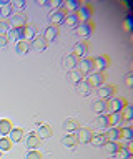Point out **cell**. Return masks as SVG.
Instances as JSON below:
<instances>
[{
	"label": "cell",
	"instance_id": "44",
	"mask_svg": "<svg viewBox=\"0 0 133 159\" xmlns=\"http://www.w3.org/2000/svg\"><path fill=\"white\" fill-rule=\"evenodd\" d=\"M125 83H126V86H133V75H131V73H128V75H126Z\"/></svg>",
	"mask_w": 133,
	"mask_h": 159
},
{
	"label": "cell",
	"instance_id": "26",
	"mask_svg": "<svg viewBox=\"0 0 133 159\" xmlns=\"http://www.w3.org/2000/svg\"><path fill=\"white\" fill-rule=\"evenodd\" d=\"M7 37H8V40H18V42H22L23 40V28H10L7 32Z\"/></svg>",
	"mask_w": 133,
	"mask_h": 159
},
{
	"label": "cell",
	"instance_id": "40",
	"mask_svg": "<svg viewBox=\"0 0 133 159\" xmlns=\"http://www.w3.org/2000/svg\"><path fill=\"white\" fill-rule=\"evenodd\" d=\"M10 22L8 20H0V35H5L8 30H10Z\"/></svg>",
	"mask_w": 133,
	"mask_h": 159
},
{
	"label": "cell",
	"instance_id": "41",
	"mask_svg": "<svg viewBox=\"0 0 133 159\" xmlns=\"http://www.w3.org/2000/svg\"><path fill=\"white\" fill-rule=\"evenodd\" d=\"M25 159H42V152L37 151V149H33V151H28Z\"/></svg>",
	"mask_w": 133,
	"mask_h": 159
},
{
	"label": "cell",
	"instance_id": "46",
	"mask_svg": "<svg viewBox=\"0 0 133 159\" xmlns=\"http://www.w3.org/2000/svg\"><path fill=\"white\" fill-rule=\"evenodd\" d=\"M47 2L48 0H37V5L38 7H47Z\"/></svg>",
	"mask_w": 133,
	"mask_h": 159
},
{
	"label": "cell",
	"instance_id": "36",
	"mask_svg": "<svg viewBox=\"0 0 133 159\" xmlns=\"http://www.w3.org/2000/svg\"><path fill=\"white\" fill-rule=\"evenodd\" d=\"M12 141L8 138H5V136H2L0 138V151H10L12 149Z\"/></svg>",
	"mask_w": 133,
	"mask_h": 159
},
{
	"label": "cell",
	"instance_id": "11",
	"mask_svg": "<svg viewBox=\"0 0 133 159\" xmlns=\"http://www.w3.org/2000/svg\"><path fill=\"white\" fill-rule=\"evenodd\" d=\"M107 119H108V128H121L123 124L121 113H107Z\"/></svg>",
	"mask_w": 133,
	"mask_h": 159
},
{
	"label": "cell",
	"instance_id": "9",
	"mask_svg": "<svg viewBox=\"0 0 133 159\" xmlns=\"http://www.w3.org/2000/svg\"><path fill=\"white\" fill-rule=\"evenodd\" d=\"M8 22H10L12 28H23L27 25V15L25 13H13L8 18Z\"/></svg>",
	"mask_w": 133,
	"mask_h": 159
},
{
	"label": "cell",
	"instance_id": "6",
	"mask_svg": "<svg viewBox=\"0 0 133 159\" xmlns=\"http://www.w3.org/2000/svg\"><path fill=\"white\" fill-rule=\"evenodd\" d=\"M87 81L92 84V88H98V86H102V84L107 83V75L105 73H95V71H92L90 75H88Z\"/></svg>",
	"mask_w": 133,
	"mask_h": 159
},
{
	"label": "cell",
	"instance_id": "8",
	"mask_svg": "<svg viewBox=\"0 0 133 159\" xmlns=\"http://www.w3.org/2000/svg\"><path fill=\"white\" fill-rule=\"evenodd\" d=\"M78 73L82 75H90L92 71H93V58H88V57H85V58H82L80 60V63H78V70H77Z\"/></svg>",
	"mask_w": 133,
	"mask_h": 159
},
{
	"label": "cell",
	"instance_id": "20",
	"mask_svg": "<svg viewBox=\"0 0 133 159\" xmlns=\"http://www.w3.org/2000/svg\"><path fill=\"white\" fill-rule=\"evenodd\" d=\"M92 109L97 114H107V101L105 99H97V101H93Z\"/></svg>",
	"mask_w": 133,
	"mask_h": 159
},
{
	"label": "cell",
	"instance_id": "39",
	"mask_svg": "<svg viewBox=\"0 0 133 159\" xmlns=\"http://www.w3.org/2000/svg\"><path fill=\"white\" fill-rule=\"evenodd\" d=\"M62 5H63L62 0H48L47 2V7H50L52 12L53 10H62Z\"/></svg>",
	"mask_w": 133,
	"mask_h": 159
},
{
	"label": "cell",
	"instance_id": "2",
	"mask_svg": "<svg viewBox=\"0 0 133 159\" xmlns=\"http://www.w3.org/2000/svg\"><path fill=\"white\" fill-rule=\"evenodd\" d=\"M125 104H126V101L123 98L113 96L110 99H107V113H121Z\"/></svg>",
	"mask_w": 133,
	"mask_h": 159
},
{
	"label": "cell",
	"instance_id": "32",
	"mask_svg": "<svg viewBox=\"0 0 133 159\" xmlns=\"http://www.w3.org/2000/svg\"><path fill=\"white\" fill-rule=\"evenodd\" d=\"M67 27H77L78 25V18H77V13H67L65 15V22Z\"/></svg>",
	"mask_w": 133,
	"mask_h": 159
},
{
	"label": "cell",
	"instance_id": "24",
	"mask_svg": "<svg viewBox=\"0 0 133 159\" xmlns=\"http://www.w3.org/2000/svg\"><path fill=\"white\" fill-rule=\"evenodd\" d=\"M37 136L40 138V139H48V138L52 136V128L48 126V124H42V126H38Z\"/></svg>",
	"mask_w": 133,
	"mask_h": 159
},
{
	"label": "cell",
	"instance_id": "21",
	"mask_svg": "<svg viewBox=\"0 0 133 159\" xmlns=\"http://www.w3.org/2000/svg\"><path fill=\"white\" fill-rule=\"evenodd\" d=\"M23 136H25V133H23L22 128H12L10 134H8V139H10L12 143H18L23 139Z\"/></svg>",
	"mask_w": 133,
	"mask_h": 159
},
{
	"label": "cell",
	"instance_id": "30",
	"mask_svg": "<svg viewBox=\"0 0 133 159\" xmlns=\"http://www.w3.org/2000/svg\"><path fill=\"white\" fill-rule=\"evenodd\" d=\"M90 143H93V146H103V144L107 143L105 133H97V134H93V138H92Z\"/></svg>",
	"mask_w": 133,
	"mask_h": 159
},
{
	"label": "cell",
	"instance_id": "33",
	"mask_svg": "<svg viewBox=\"0 0 133 159\" xmlns=\"http://www.w3.org/2000/svg\"><path fill=\"white\" fill-rule=\"evenodd\" d=\"M67 80H70L72 83H75V84H77V83H80L83 78H82V75L78 73L77 70H72V71H68V73H67Z\"/></svg>",
	"mask_w": 133,
	"mask_h": 159
},
{
	"label": "cell",
	"instance_id": "25",
	"mask_svg": "<svg viewBox=\"0 0 133 159\" xmlns=\"http://www.w3.org/2000/svg\"><path fill=\"white\" fill-rule=\"evenodd\" d=\"M13 15V7H12V3H8V5H2L0 7V20H8Z\"/></svg>",
	"mask_w": 133,
	"mask_h": 159
},
{
	"label": "cell",
	"instance_id": "5",
	"mask_svg": "<svg viewBox=\"0 0 133 159\" xmlns=\"http://www.w3.org/2000/svg\"><path fill=\"white\" fill-rule=\"evenodd\" d=\"M108 65H110V58L108 57H97L93 58V71L95 73H105Z\"/></svg>",
	"mask_w": 133,
	"mask_h": 159
},
{
	"label": "cell",
	"instance_id": "34",
	"mask_svg": "<svg viewBox=\"0 0 133 159\" xmlns=\"http://www.w3.org/2000/svg\"><path fill=\"white\" fill-rule=\"evenodd\" d=\"M130 157H131V149L121 148L120 144V149L116 151V159H130Z\"/></svg>",
	"mask_w": 133,
	"mask_h": 159
},
{
	"label": "cell",
	"instance_id": "16",
	"mask_svg": "<svg viewBox=\"0 0 133 159\" xmlns=\"http://www.w3.org/2000/svg\"><path fill=\"white\" fill-rule=\"evenodd\" d=\"M80 2H75V0H67V2H63L62 5V10L65 13H77V10L80 8Z\"/></svg>",
	"mask_w": 133,
	"mask_h": 159
},
{
	"label": "cell",
	"instance_id": "47",
	"mask_svg": "<svg viewBox=\"0 0 133 159\" xmlns=\"http://www.w3.org/2000/svg\"><path fill=\"white\" fill-rule=\"evenodd\" d=\"M0 157H2V151H0Z\"/></svg>",
	"mask_w": 133,
	"mask_h": 159
},
{
	"label": "cell",
	"instance_id": "37",
	"mask_svg": "<svg viewBox=\"0 0 133 159\" xmlns=\"http://www.w3.org/2000/svg\"><path fill=\"white\" fill-rule=\"evenodd\" d=\"M17 52L20 53V55L28 53V52H30V43H28V42H23V40H22V42H18V43H17Z\"/></svg>",
	"mask_w": 133,
	"mask_h": 159
},
{
	"label": "cell",
	"instance_id": "17",
	"mask_svg": "<svg viewBox=\"0 0 133 159\" xmlns=\"http://www.w3.org/2000/svg\"><path fill=\"white\" fill-rule=\"evenodd\" d=\"M58 37V27H53V25H50V27H47V30L43 32V38H45V42H55Z\"/></svg>",
	"mask_w": 133,
	"mask_h": 159
},
{
	"label": "cell",
	"instance_id": "13",
	"mask_svg": "<svg viewBox=\"0 0 133 159\" xmlns=\"http://www.w3.org/2000/svg\"><path fill=\"white\" fill-rule=\"evenodd\" d=\"M35 37H37V27L32 23H27L25 27H23V42L30 43Z\"/></svg>",
	"mask_w": 133,
	"mask_h": 159
},
{
	"label": "cell",
	"instance_id": "12",
	"mask_svg": "<svg viewBox=\"0 0 133 159\" xmlns=\"http://www.w3.org/2000/svg\"><path fill=\"white\" fill-rule=\"evenodd\" d=\"M78 63H80V58L75 57L73 53L67 55L65 58H63V66H65V70H68V71H72V70H75L78 66Z\"/></svg>",
	"mask_w": 133,
	"mask_h": 159
},
{
	"label": "cell",
	"instance_id": "15",
	"mask_svg": "<svg viewBox=\"0 0 133 159\" xmlns=\"http://www.w3.org/2000/svg\"><path fill=\"white\" fill-rule=\"evenodd\" d=\"M77 86V91H78V94H80V96H88V94L92 93V84L87 81V80H82L80 83H77L75 84Z\"/></svg>",
	"mask_w": 133,
	"mask_h": 159
},
{
	"label": "cell",
	"instance_id": "4",
	"mask_svg": "<svg viewBox=\"0 0 133 159\" xmlns=\"http://www.w3.org/2000/svg\"><path fill=\"white\" fill-rule=\"evenodd\" d=\"M97 93H98V96H100V99H110L113 98V94L116 93V88L113 86V84H102V86H98L97 88Z\"/></svg>",
	"mask_w": 133,
	"mask_h": 159
},
{
	"label": "cell",
	"instance_id": "45",
	"mask_svg": "<svg viewBox=\"0 0 133 159\" xmlns=\"http://www.w3.org/2000/svg\"><path fill=\"white\" fill-rule=\"evenodd\" d=\"M125 30H126V32H130V30H131V18L125 20Z\"/></svg>",
	"mask_w": 133,
	"mask_h": 159
},
{
	"label": "cell",
	"instance_id": "28",
	"mask_svg": "<svg viewBox=\"0 0 133 159\" xmlns=\"http://www.w3.org/2000/svg\"><path fill=\"white\" fill-rule=\"evenodd\" d=\"M78 128H80V124H78L77 119H67V121L63 123V129H65L67 133H75Z\"/></svg>",
	"mask_w": 133,
	"mask_h": 159
},
{
	"label": "cell",
	"instance_id": "23",
	"mask_svg": "<svg viewBox=\"0 0 133 159\" xmlns=\"http://www.w3.org/2000/svg\"><path fill=\"white\" fill-rule=\"evenodd\" d=\"M12 121L10 119H0V136H8L12 131Z\"/></svg>",
	"mask_w": 133,
	"mask_h": 159
},
{
	"label": "cell",
	"instance_id": "27",
	"mask_svg": "<svg viewBox=\"0 0 133 159\" xmlns=\"http://www.w3.org/2000/svg\"><path fill=\"white\" fill-rule=\"evenodd\" d=\"M62 144H63V146H67V148H75L78 144L75 133H70V134H67L65 138H62Z\"/></svg>",
	"mask_w": 133,
	"mask_h": 159
},
{
	"label": "cell",
	"instance_id": "7",
	"mask_svg": "<svg viewBox=\"0 0 133 159\" xmlns=\"http://www.w3.org/2000/svg\"><path fill=\"white\" fill-rule=\"evenodd\" d=\"M75 136H77V141H78V143L87 144V143H90V141H92L93 131H92L90 128H78L77 131H75Z\"/></svg>",
	"mask_w": 133,
	"mask_h": 159
},
{
	"label": "cell",
	"instance_id": "3",
	"mask_svg": "<svg viewBox=\"0 0 133 159\" xmlns=\"http://www.w3.org/2000/svg\"><path fill=\"white\" fill-rule=\"evenodd\" d=\"M93 30H95V23H93V22L78 23L77 27H75V32H77V35H78V37H82V38L90 37V35L93 33Z\"/></svg>",
	"mask_w": 133,
	"mask_h": 159
},
{
	"label": "cell",
	"instance_id": "42",
	"mask_svg": "<svg viewBox=\"0 0 133 159\" xmlns=\"http://www.w3.org/2000/svg\"><path fill=\"white\" fill-rule=\"evenodd\" d=\"M12 3V7H15V8H23L25 7V2L23 0H13V2H10Z\"/></svg>",
	"mask_w": 133,
	"mask_h": 159
},
{
	"label": "cell",
	"instance_id": "1",
	"mask_svg": "<svg viewBox=\"0 0 133 159\" xmlns=\"http://www.w3.org/2000/svg\"><path fill=\"white\" fill-rule=\"evenodd\" d=\"M92 15H93V8H92V5H88V3H82V5H80V8L77 10L78 23L92 22Z\"/></svg>",
	"mask_w": 133,
	"mask_h": 159
},
{
	"label": "cell",
	"instance_id": "19",
	"mask_svg": "<svg viewBox=\"0 0 133 159\" xmlns=\"http://www.w3.org/2000/svg\"><path fill=\"white\" fill-rule=\"evenodd\" d=\"M30 48L33 50H37V52H43V50L47 48V42H45V38L43 37H35L30 42Z\"/></svg>",
	"mask_w": 133,
	"mask_h": 159
},
{
	"label": "cell",
	"instance_id": "38",
	"mask_svg": "<svg viewBox=\"0 0 133 159\" xmlns=\"http://www.w3.org/2000/svg\"><path fill=\"white\" fill-rule=\"evenodd\" d=\"M95 124H97L98 128H102V129H107V128H108V119H107V114H98V118H97Z\"/></svg>",
	"mask_w": 133,
	"mask_h": 159
},
{
	"label": "cell",
	"instance_id": "18",
	"mask_svg": "<svg viewBox=\"0 0 133 159\" xmlns=\"http://www.w3.org/2000/svg\"><path fill=\"white\" fill-rule=\"evenodd\" d=\"M40 144H42V139L37 136V133H30V134H28V138H27V148L30 149V151L37 149Z\"/></svg>",
	"mask_w": 133,
	"mask_h": 159
},
{
	"label": "cell",
	"instance_id": "35",
	"mask_svg": "<svg viewBox=\"0 0 133 159\" xmlns=\"http://www.w3.org/2000/svg\"><path fill=\"white\" fill-rule=\"evenodd\" d=\"M103 146H105V149H107L108 154H116V151L120 149V144H118V143H113V141H107Z\"/></svg>",
	"mask_w": 133,
	"mask_h": 159
},
{
	"label": "cell",
	"instance_id": "43",
	"mask_svg": "<svg viewBox=\"0 0 133 159\" xmlns=\"http://www.w3.org/2000/svg\"><path fill=\"white\" fill-rule=\"evenodd\" d=\"M7 43H8V37H7V33H5V35H0V48H3Z\"/></svg>",
	"mask_w": 133,
	"mask_h": 159
},
{
	"label": "cell",
	"instance_id": "10",
	"mask_svg": "<svg viewBox=\"0 0 133 159\" xmlns=\"http://www.w3.org/2000/svg\"><path fill=\"white\" fill-rule=\"evenodd\" d=\"M65 12L63 10H53V12L48 13V20H50V23L53 27H58V25H62L65 22Z\"/></svg>",
	"mask_w": 133,
	"mask_h": 159
},
{
	"label": "cell",
	"instance_id": "31",
	"mask_svg": "<svg viewBox=\"0 0 133 159\" xmlns=\"http://www.w3.org/2000/svg\"><path fill=\"white\" fill-rule=\"evenodd\" d=\"M118 131H120V139H128V141H131L133 139V129L130 126H126V128H118Z\"/></svg>",
	"mask_w": 133,
	"mask_h": 159
},
{
	"label": "cell",
	"instance_id": "22",
	"mask_svg": "<svg viewBox=\"0 0 133 159\" xmlns=\"http://www.w3.org/2000/svg\"><path fill=\"white\" fill-rule=\"evenodd\" d=\"M105 138H107V141L118 143L120 141V131H118V128H107Z\"/></svg>",
	"mask_w": 133,
	"mask_h": 159
},
{
	"label": "cell",
	"instance_id": "29",
	"mask_svg": "<svg viewBox=\"0 0 133 159\" xmlns=\"http://www.w3.org/2000/svg\"><path fill=\"white\" fill-rule=\"evenodd\" d=\"M121 118H123V121H126V123H130L133 119V108L128 103L125 104V108L121 109Z\"/></svg>",
	"mask_w": 133,
	"mask_h": 159
},
{
	"label": "cell",
	"instance_id": "14",
	"mask_svg": "<svg viewBox=\"0 0 133 159\" xmlns=\"http://www.w3.org/2000/svg\"><path fill=\"white\" fill-rule=\"evenodd\" d=\"M75 57H78V58H85L87 57V53H88V43L87 42H78L75 47H73V52H72Z\"/></svg>",
	"mask_w": 133,
	"mask_h": 159
}]
</instances>
